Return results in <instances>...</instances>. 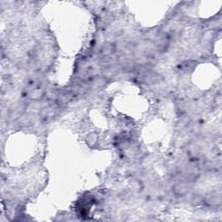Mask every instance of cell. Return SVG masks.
Returning a JSON list of instances; mask_svg holds the SVG:
<instances>
[{
	"instance_id": "1",
	"label": "cell",
	"mask_w": 222,
	"mask_h": 222,
	"mask_svg": "<svg viewBox=\"0 0 222 222\" xmlns=\"http://www.w3.org/2000/svg\"><path fill=\"white\" fill-rule=\"evenodd\" d=\"M114 50H115V47H114L113 44H106L102 47V54L104 55V56H109L110 54H112L114 52Z\"/></svg>"
}]
</instances>
